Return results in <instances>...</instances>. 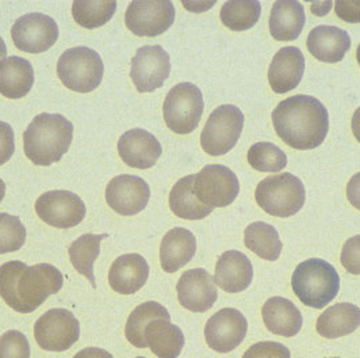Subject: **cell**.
I'll use <instances>...</instances> for the list:
<instances>
[{
  "mask_svg": "<svg viewBox=\"0 0 360 358\" xmlns=\"http://www.w3.org/2000/svg\"><path fill=\"white\" fill-rule=\"evenodd\" d=\"M63 284L61 271L49 264L27 266L11 261L0 266V297L20 314L34 312L49 296L60 292Z\"/></svg>",
  "mask_w": 360,
  "mask_h": 358,
  "instance_id": "obj_1",
  "label": "cell"
},
{
  "mask_svg": "<svg viewBox=\"0 0 360 358\" xmlns=\"http://www.w3.org/2000/svg\"><path fill=\"white\" fill-rule=\"evenodd\" d=\"M276 135L294 149H314L324 143L329 116L324 105L310 95H294L272 113Z\"/></svg>",
  "mask_w": 360,
  "mask_h": 358,
  "instance_id": "obj_2",
  "label": "cell"
},
{
  "mask_svg": "<svg viewBox=\"0 0 360 358\" xmlns=\"http://www.w3.org/2000/svg\"><path fill=\"white\" fill-rule=\"evenodd\" d=\"M73 139V125L61 114H38L23 133V151L37 166L61 161Z\"/></svg>",
  "mask_w": 360,
  "mask_h": 358,
  "instance_id": "obj_3",
  "label": "cell"
},
{
  "mask_svg": "<svg viewBox=\"0 0 360 358\" xmlns=\"http://www.w3.org/2000/svg\"><path fill=\"white\" fill-rule=\"evenodd\" d=\"M291 287L301 303L321 309L338 296L340 277L330 264L313 258L297 266L291 277Z\"/></svg>",
  "mask_w": 360,
  "mask_h": 358,
  "instance_id": "obj_4",
  "label": "cell"
},
{
  "mask_svg": "<svg viewBox=\"0 0 360 358\" xmlns=\"http://www.w3.org/2000/svg\"><path fill=\"white\" fill-rule=\"evenodd\" d=\"M255 198L266 214L276 217H290L302 209L307 193L301 179L291 173H283L259 182Z\"/></svg>",
  "mask_w": 360,
  "mask_h": 358,
  "instance_id": "obj_5",
  "label": "cell"
},
{
  "mask_svg": "<svg viewBox=\"0 0 360 358\" xmlns=\"http://www.w3.org/2000/svg\"><path fill=\"white\" fill-rule=\"evenodd\" d=\"M105 66L102 57L87 47L65 51L57 63V76L67 89L76 92H91L103 79Z\"/></svg>",
  "mask_w": 360,
  "mask_h": 358,
  "instance_id": "obj_6",
  "label": "cell"
},
{
  "mask_svg": "<svg viewBox=\"0 0 360 358\" xmlns=\"http://www.w3.org/2000/svg\"><path fill=\"white\" fill-rule=\"evenodd\" d=\"M203 109L202 91L195 85L184 82L172 87L167 94L162 116L165 124L172 132L188 135L198 128Z\"/></svg>",
  "mask_w": 360,
  "mask_h": 358,
  "instance_id": "obj_7",
  "label": "cell"
},
{
  "mask_svg": "<svg viewBox=\"0 0 360 358\" xmlns=\"http://www.w3.org/2000/svg\"><path fill=\"white\" fill-rule=\"evenodd\" d=\"M244 128V114L234 105H222L209 117L200 135L202 149L212 155L228 154L238 142Z\"/></svg>",
  "mask_w": 360,
  "mask_h": 358,
  "instance_id": "obj_8",
  "label": "cell"
},
{
  "mask_svg": "<svg viewBox=\"0 0 360 358\" xmlns=\"http://www.w3.org/2000/svg\"><path fill=\"white\" fill-rule=\"evenodd\" d=\"M80 337V324L71 311L53 308L45 312L34 324V338L46 352H65Z\"/></svg>",
  "mask_w": 360,
  "mask_h": 358,
  "instance_id": "obj_9",
  "label": "cell"
},
{
  "mask_svg": "<svg viewBox=\"0 0 360 358\" xmlns=\"http://www.w3.org/2000/svg\"><path fill=\"white\" fill-rule=\"evenodd\" d=\"M240 183L233 171L222 164L203 167L194 179V193L210 208H225L238 196Z\"/></svg>",
  "mask_w": 360,
  "mask_h": 358,
  "instance_id": "obj_10",
  "label": "cell"
},
{
  "mask_svg": "<svg viewBox=\"0 0 360 358\" xmlns=\"http://www.w3.org/2000/svg\"><path fill=\"white\" fill-rule=\"evenodd\" d=\"M38 217L51 227L68 230L79 226L86 217L83 199L68 190H52L37 199Z\"/></svg>",
  "mask_w": 360,
  "mask_h": 358,
  "instance_id": "obj_11",
  "label": "cell"
},
{
  "mask_svg": "<svg viewBox=\"0 0 360 358\" xmlns=\"http://www.w3.org/2000/svg\"><path fill=\"white\" fill-rule=\"evenodd\" d=\"M174 20L172 1H131L125 14L127 29L139 37L160 36L172 26Z\"/></svg>",
  "mask_w": 360,
  "mask_h": 358,
  "instance_id": "obj_12",
  "label": "cell"
},
{
  "mask_svg": "<svg viewBox=\"0 0 360 358\" xmlns=\"http://www.w3.org/2000/svg\"><path fill=\"white\" fill-rule=\"evenodd\" d=\"M11 37L14 45L22 52L42 54L56 44L58 26L49 16L30 13L17 19L11 29Z\"/></svg>",
  "mask_w": 360,
  "mask_h": 358,
  "instance_id": "obj_13",
  "label": "cell"
},
{
  "mask_svg": "<svg viewBox=\"0 0 360 358\" xmlns=\"http://www.w3.org/2000/svg\"><path fill=\"white\" fill-rule=\"evenodd\" d=\"M169 72V54L159 45L143 47L131 58L130 78L140 92H152L160 89Z\"/></svg>",
  "mask_w": 360,
  "mask_h": 358,
  "instance_id": "obj_14",
  "label": "cell"
},
{
  "mask_svg": "<svg viewBox=\"0 0 360 358\" xmlns=\"http://www.w3.org/2000/svg\"><path fill=\"white\" fill-rule=\"evenodd\" d=\"M248 322L234 308H224L214 314L205 327V338L210 349L218 353H229L245 338Z\"/></svg>",
  "mask_w": 360,
  "mask_h": 358,
  "instance_id": "obj_15",
  "label": "cell"
},
{
  "mask_svg": "<svg viewBox=\"0 0 360 358\" xmlns=\"http://www.w3.org/2000/svg\"><path fill=\"white\" fill-rule=\"evenodd\" d=\"M150 198V189L144 179L136 175H118L106 187L108 205L118 215L134 216L143 212Z\"/></svg>",
  "mask_w": 360,
  "mask_h": 358,
  "instance_id": "obj_16",
  "label": "cell"
},
{
  "mask_svg": "<svg viewBox=\"0 0 360 358\" xmlns=\"http://www.w3.org/2000/svg\"><path fill=\"white\" fill-rule=\"evenodd\" d=\"M176 292L180 305L198 314L209 311L218 297L214 277L205 268H191L183 273Z\"/></svg>",
  "mask_w": 360,
  "mask_h": 358,
  "instance_id": "obj_17",
  "label": "cell"
},
{
  "mask_svg": "<svg viewBox=\"0 0 360 358\" xmlns=\"http://www.w3.org/2000/svg\"><path fill=\"white\" fill-rule=\"evenodd\" d=\"M162 144L144 129H131L118 140V154L129 167L146 170L162 156Z\"/></svg>",
  "mask_w": 360,
  "mask_h": 358,
  "instance_id": "obj_18",
  "label": "cell"
},
{
  "mask_svg": "<svg viewBox=\"0 0 360 358\" xmlns=\"http://www.w3.org/2000/svg\"><path fill=\"white\" fill-rule=\"evenodd\" d=\"M305 72V57L300 48L286 47L274 56L269 70L271 89L276 94H285L295 89Z\"/></svg>",
  "mask_w": 360,
  "mask_h": 358,
  "instance_id": "obj_19",
  "label": "cell"
},
{
  "mask_svg": "<svg viewBox=\"0 0 360 358\" xmlns=\"http://www.w3.org/2000/svg\"><path fill=\"white\" fill-rule=\"evenodd\" d=\"M149 278V266L140 254L118 257L108 271V284L120 295H134Z\"/></svg>",
  "mask_w": 360,
  "mask_h": 358,
  "instance_id": "obj_20",
  "label": "cell"
},
{
  "mask_svg": "<svg viewBox=\"0 0 360 358\" xmlns=\"http://www.w3.org/2000/svg\"><path fill=\"white\" fill-rule=\"evenodd\" d=\"M253 268L250 258L240 251H225L217 261L216 285L228 293H238L252 284Z\"/></svg>",
  "mask_w": 360,
  "mask_h": 358,
  "instance_id": "obj_21",
  "label": "cell"
},
{
  "mask_svg": "<svg viewBox=\"0 0 360 358\" xmlns=\"http://www.w3.org/2000/svg\"><path fill=\"white\" fill-rule=\"evenodd\" d=\"M311 56L324 63H339L351 48V37L336 26L321 25L314 27L307 41Z\"/></svg>",
  "mask_w": 360,
  "mask_h": 358,
  "instance_id": "obj_22",
  "label": "cell"
},
{
  "mask_svg": "<svg viewBox=\"0 0 360 358\" xmlns=\"http://www.w3.org/2000/svg\"><path fill=\"white\" fill-rule=\"evenodd\" d=\"M197 239L186 228H172L162 237L160 264L165 273H175L186 266L195 255Z\"/></svg>",
  "mask_w": 360,
  "mask_h": 358,
  "instance_id": "obj_23",
  "label": "cell"
},
{
  "mask_svg": "<svg viewBox=\"0 0 360 358\" xmlns=\"http://www.w3.org/2000/svg\"><path fill=\"white\" fill-rule=\"evenodd\" d=\"M267 330L281 337L291 338L302 328V315L292 302L285 297H271L262 308Z\"/></svg>",
  "mask_w": 360,
  "mask_h": 358,
  "instance_id": "obj_24",
  "label": "cell"
},
{
  "mask_svg": "<svg viewBox=\"0 0 360 358\" xmlns=\"http://www.w3.org/2000/svg\"><path fill=\"white\" fill-rule=\"evenodd\" d=\"M146 347L159 358H178L184 346V335L171 319L160 318L149 323L144 330Z\"/></svg>",
  "mask_w": 360,
  "mask_h": 358,
  "instance_id": "obj_25",
  "label": "cell"
},
{
  "mask_svg": "<svg viewBox=\"0 0 360 358\" xmlns=\"http://www.w3.org/2000/svg\"><path fill=\"white\" fill-rule=\"evenodd\" d=\"M34 85V70L22 57L11 56L0 64V94L10 99H20Z\"/></svg>",
  "mask_w": 360,
  "mask_h": 358,
  "instance_id": "obj_26",
  "label": "cell"
},
{
  "mask_svg": "<svg viewBox=\"0 0 360 358\" xmlns=\"http://www.w3.org/2000/svg\"><path fill=\"white\" fill-rule=\"evenodd\" d=\"M360 327V308L351 303L332 305L317 319V333L328 338L336 340L352 334Z\"/></svg>",
  "mask_w": 360,
  "mask_h": 358,
  "instance_id": "obj_27",
  "label": "cell"
},
{
  "mask_svg": "<svg viewBox=\"0 0 360 358\" xmlns=\"http://www.w3.org/2000/svg\"><path fill=\"white\" fill-rule=\"evenodd\" d=\"M307 22L304 6L298 1H276L271 10L270 33L276 41H294Z\"/></svg>",
  "mask_w": 360,
  "mask_h": 358,
  "instance_id": "obj_28",
  "label": "cell"
},
{
  "mask_svg": "<svg viewBox=\"0 0 360 358\" xmlns=\"http://www.w3.org/2000/svg\"><path fill=\"white\" fill-rule=\"evenodd\" d=\"M195 175L179 179L169 193V208L172 214L184 220H202L213 212V208L203 205L194 193Z\"/></svg>",
  "mask_w": 360,
  "mask_h": 358,
  "instance_id": "obj_29",
  "label": "cell"
},
{
  "mask_svg": "<svg viewBox=\"0 0 360 358\" xmlns=\"http://www.w3.org/2000/svg\"><path fill=\"white\" fill-rule=\"evenodd\" d=\"M108 237L106 233L103 235H94L86 233L77 237L72 245L70 246L68 255L73 268L77 270L83 277L90 281L92 288H96V281L94 276V264L101 254V243Z\"/></svg>",
  "mask_w": 360,
  "mask_h": 358,
  "instance_id": "obj_30",
  "label": "cell"
},
{
  "mask_svg": "<svg viewBox=\"0 0 360 358\" xmlns=\"http://www.w3.org/2000/svg\"><path fill=\"white\" fill-rule=\"evenodd\" d=\"M244 243L247 249L266 261H276L283 247L278 231L264 221H256L245 228Z\"/></svg>",
  "mask_w": 360,
  "mask_h": 358,
  "instance_id": "obj_31",
  "label": "cell"
},
{
  "mask_svg": "<svg viewBox=\"0 0 360 358\" xmlns=\"http://www.w3.org/2000/svg\"><path fill=\"white\" fill-rule=\"evenodd\" d=\"M160 318L171 319L169 312L162 304L156 302H146L144 304L139 305L127 319V327H125L127 340L139 349H145L146 347L144 340L145 327L152 321L160 319Z\"/></svg>",
  "mask_w": 360,
  "mask_h": 358,
  "instance_id": "obj_32",
  "label": "cell"
},
{
  "mask_svg": "<svg viewBox=\"0 0 360 358\" xmlns=\"http://www.w3.org/2000/svg\"><path fill=\"white\" fill-rule=\"evenodd\" d=\"M260 13L259 1H226L221 8V20L233 32H244L257 23Z\"/></svg>",
  "mask_w": 360,
  "mask_h": 358,
  "instance_id": "obj_33",
  "label": "cell"
},
{
  "mask_svg": "<svg viewBox=\"0 0 360 358\" xmlns=\"http://www.w3.org/2000/svg\"><path fill=\"white\" fill-rule=\"evenodd\" d=\"M117 1H86L79 0L72 4V17L77 25L86 29H96L112 18Z\"/></svg>",
  "mask_w": 360,
  "mask_h": 358,
  "instance_id": "obj_34",
  "label": "cell"
},
{
  "mask_svg": "<svg viewBox=\"0 0 360 358\" xmlns=\"http://www.w3.org/2000/svg\"><path fill=\"white\" fill-rule=\"evenodd\" d=\"M247 159L251 167L260 173H279L288 166V155L272 143L253 144Z\"/></svg>",
  "mask_w": 360,
  "mask_h": 358,
  "instance_id": "obj_35",
  "label": "cell"
},
{
  "mask_svg": "<svg viewBox=\"0 0 360 358\" xmlns=\"http://www.w3.org/2000/svg\"><path fill=\"white\" fill-rule=\"evenodd\" d=\"M26 242V228L17 216L0 214V254L20 250Z\"/></svg>",
  "mask_w": 360,
  "mask_h": 358,
  "instance_id": "obj_36",
  "label": "cell"
},
{
  "mask_svg": "<svg viewBox=\"0 0 360 358\" xmlns=\"http://www.w3.org/2000/svg\"><path fill=\"white\" fill-rule=\"evenodd\" d=\"M0 358H30V345L25 334L10 330L0 337Z\"/></svg>",
  "mask_w": 360,
  "mask_h": 358,
  "instance_id": "obj_37",
  "label": "cell"
},
{
  "mask_svg": "<svg viewBox=\"0 0 360 358\" xmlns=\"http://www.w3.org/2000/svg\"><path fill=\"white\" fill-rule=\"evenodd\" d=\"M243 358H291L290 350L279 342H259L251 346Z\"/></svg>",
  "mask_w": 360,
  "mask_h": 358,
  "instance_id": "obj_38",
  "label": "cell"
},
{
  "mask_svg": "<svg viewBox=\"0 0 360 358\" xmlns=\"http://www.w3.org/2000/svg\"><path fill=\"white\" fill-rule=\"evenodd\" d=\"M342 268L354 276H360V235L349 237L342 246Z\"/></svg>",
  "mask_w": 360,
  "mask_h": 358,
  "instance_id": "obj_39",
  "label": "cell"
},
{
  "mask_svg": "<svg viewBox=\"0 0 360 358\" xmlns=\"http://www.w3.org/2000/svg\"><path fill=\"white\" fill-rule=\"evenodd\" d=\"M14 152V130L7 123L0 121V166L10 161Z\"/></svg>",
  "mask_w": 360,
  "mask_h": 358,
  "instance_id": "obj_40",
  "label": "cell"
},
{
  "mask_svg": "<svg viewBox=\"0 0 360 358\" xmlns=\"http://www.w3.org/2000/svg\"><path fill=\"white\" fill-rule=\"evenodd\" d=\"M335 10L339 18L348 23H359L360 1H336Z\"/></svg>",
  "mask_w": 360,
  "mask_h": 358,
  "instance_id": "obj_41",
  "label": "cell"
},
{
  "mask_svg": "<svg viewBox=\"0 0 360 358\" xmlns=\"http://www.w3.org/2000/svg\"><path fill=\"white\" fill-rule=\"evenodd\" d=\"M347 198L354 208L360 211V173L349 179L347 185Z\"/></svg>",
  "mask_w": 360,
  "mask_h": 358,
  "instance_id": "obj_42",
  "label": "cell"
},
{
  "mask_svg": "<svg viewBox=\"0 0 360 358\" xmlns=\"http://www.w3.org/2000/svg\"><path fill=\"white\" fill-rule=\"evenodd\" d=\"M73 358H114L108 352L98 347H87L80 350Z\"/></svg>",
  "mask_w": 360,
  "mask_h": 358,
  "instance_id": "obj_43",
  "label": "cell"
},
{
  "mask_svg": "<svg viewBox=\"0 0 360 358\" xmlns=\"http://www.w3.org/2000/svg\"><path fill=\"white\" fill-rule=\"evenodd\" d=\"M332 6H333L332 1H323V3H313L310 8H311L313 14H316L319 17H323L332 8Z\"/></svg>",
  "mask_w": 360,
  "mask_h": 358,
  "instance_id": "obj_44",
  "label": "cell"
},
{
  "mask_svg": "<svg viewBox=\"0 0 360 358\" xmlns=\"http://www.w3.org/2000/svg\"><path fill=\"white\" fill-rule=\"evenodd\" d=\"M351 126H352V133H354L355 139L360 143V108L355 110V113L352 116Z\"/></svg>",
  "mask_w": 360,
  "mask_h": 358,
  "instance_id": "obj_45",
  "label": "cell"
},
{
  "mask_svg": "<svg viewBox=\"0 0 360 358\" xmlns=\"http://www.w3.org/2000/svg\"><path fill=\"white\" fill-rule=\"evenodd\" d=\"M6 56H7V48H6V44H4L3 38L0 37V64L6 60Z\"/></svg>",
  "mask_w": 360,
  "mask_h": 358,
  "instance_id": "obj_46",
  "label": "cell"
},
{
  "mask_svg": "<svg viewBox=\"0 0 360 358\" xmlns=\"http://www.w3.org/2000/svg\"><path fill=\"white\" fill-rule=\"evenodd\" d=\"M4 196H6V185H4L3 179L0 178V202L3 201Z\"/></svg>",
  "mask_w": 360,
  "mask_h": 358,
  "instance_id": "obj_47",
  "label": "cell"
},
{
  "mask_svg": "<svg viewBox=\"0 0 360 358\" xmlns=\"http://www.w3.org/2000/svg\"><path fill=\"white\" fill-rule=\"evenodd\" d=\"M356 60H358L360 66V45L358 47V49H356Z\"/></svg>",
  "mask_w": 360,
  "mask_h": 358,
  "instance_id": "obj_48",
  "label": "cell"
},
{
  "mask_svg": "<svg viewBox=\"0 0 360 358\" xmlns=\"http://www.w3.org/2000/svg\"><path fill=\"white\" fill-rule=\"evenodd\" d=\"M137 358H145V357H137Z\"/></svg>",
  "mask_w": 360,
  "mask_h": 358,
  "instance_id": "obj_49",
  "label": "cell"
},
{
  "mask_svg": "<svg viewBox=\"0 0 360 358\" xmlns=\"http://www.w3.org/2000/svg\"><path fill=\"white\" fill-rule=\"evenodd\" d=\"M333 358H339V357H333Z\"/></svg>",
  "mask_w": 360,
  "mask_h": 358,
  "instance_id": "obj_50",
  "label": "cell"
}]
</instances>
